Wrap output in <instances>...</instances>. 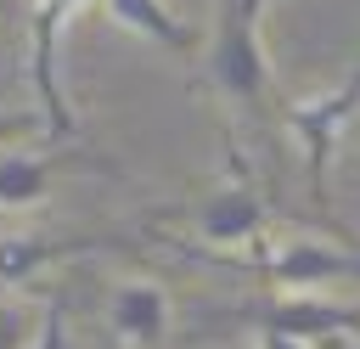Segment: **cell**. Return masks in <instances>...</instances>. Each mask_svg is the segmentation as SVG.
Returning <instances> with one entry per match:
<instances>
[{"label": "cell", "mask_w": 360, "mask_h": 349, "mask_svg": "<svg viewBox=\"0 0 360 349\" xmlns=\"http://www.w3.org/2000/svg\"><path fill=\"white\" fill-rule=\"evenodd\" d=\"M84 11V0H34L28 6V84L39 96V118H45V135L51 141H73L79 135V118L62 96V34L73 28V17Z\"/></svg>", "instance_id": "3957f363"}, {"label": "cell", "mask_w": 360, "mask_h": 349, "mask_svg": "<svg viewBox=\"0 0 360 349\" xmlns=\"http://www.w3.org/2000/svg\"><path fill=\"white\" fill-rule=\"evenodd\" d=\"M34 349H68V310H62V298L45 304V326H39Z\"/></svg>", "instance_id": "30bf717a"}, {"label": "cell", "mask_w": 360, "mask_h": 349, "mask_svg": "<svg viewBox=\"0 0 360 349\" xmlns=\"http://www.w3.org/2000/svg\"><path fill=\"white\" fill-rule=\"evenodd\" d=\"M321 349H360V343H354V338H326Z\"/></svg>", "instance_id": "7c38bea8"}, {"label": "cell", "mask_w": 360, "mask_h": 349, "mask_svg": "<svg viewBox=\"0 0 360 349\" xmlns=\"http://www.w3.org/2000/svg\"><path fill=\"white\" fill-rule=\"evenodd\" d=\"M259 349H315V343H298V338H281V332H259Z\"/></svg>", "instance_id": "8fae6325"}, {"label": "cell", "mask_w": 360, "mask_h": 349, "mask_svg": "<svg viewBox=\"0 0 360 349\" xmlns=\"http://www.w3.org/2000/svg\"><path fill=\"white\" fill-rule=\"evenodd\" d=\"M225 332H281L298 343H326V338H360V304H338L321 293H259V298H236V304H202V315L186 326V343L202 338H225Z\"/></svg>", "instance_id": "6da1fadb"}, {"label": "cell", "mask_w": 360, "mask_h": 349, "mask_svg": "<svg viewBox=\"0 0 360 349\" xmlns=\"http://www.w3.org/2000/svg\"><path fill=\"white\" fill-rule=\"evenodd\" d=\"M107 248H129V242L124 236H6L0 242V287H17L56 259H84V253H107Z\"/></svg>", "instance_id": "52a82bcc"}, {"label": "cell", "mask_w": 360, "mask_h": 349, "mask_svg": "<svg viewBox=\"0 0 360 349\" xmlns=\"http://www.w3.org/2000/svg\"><path fill=\"white\" fill-rule=\"evenodd\" d=\"M68 163H101V169H107V158H96V152H51V158L11 152V158H0V208H28V203H39V197L51 191L56 169H68Z\"/></svg>", "instance_id": "ba28073f"}, {"label": "cell", "mask_w": 360, "mask_h": 349, "mask_svg": "<svg viewBox=\"0 0 360 349\" xmlns=\"http://www.w3.org/2000/svg\"><path fill=\"white\" fill-rule=\"evenodd\" d=\"M225 186L214 191V197H202L197 203V236L202 242H214V248H259L264 242V225H270V214H264V197H259V180H253V169H248V158L236 152V141H225Z\"/></svg>", "instance_id": "277c9868"}, {"label": "cell", "mask_w": 360, "mask_h": 349, "mask_svg": "<svg viewBox=\"0 0 360 349\" xmlns=\"http://www.w3.org/2000/svg\"><path fill=\"white\" fill-rule=\"evenodd\" d=\"M264 287L276 293H321L326 281H343V276H360V253L349 248H326V242H259L253 259H248Z\"/></svg>", "instance_id": "5b68a950"}, {"label": "cell", "mask_w": 360, "mask_h": 349, "mask_svg": "<svg viewBox=\"0 0 360 349\" xmlns=\"http://www.w3.org/2000/svg\"><path fill=\"white\" fill-rule=\"evenodd\" d=\"M101 6L112 11V23H124L129 34L152 39V45L169 51V56H191V51H197V28L180 23L163 0H101Z\"/></svg>", "instance_id": "9c48e42d"}, {"label": "cell", "mask_w": 360, "mask_h": 349, "mask_svg": "<svg viewBox=\"0 0 360 349\" xmlns=\"http://www.w3.org/2000/svg\"><path fill=\"white\" fill-rule=\"evenodd\" d=\"M107 326L129 349H163L169 338V293L158 281H118L107 298Z\"/></svg>", "instance_id": "8992f818"}, {"label": "cell", "mask_w": 360, "mask_h": 349, "mask_svg": "<svg viewBox=\"0 0 360 349\" xmlns=\"http://www.w3.org/2000/svg\"><path fill=\"white\" fill-rule=\"evenodd\" d=\"M354 113H360V62H354L332 90H321V96H309V101H281V124H287L292 141L304 146L309 197H315L321 214L332 208V203H326V169H332V152H338V141H343V129H349Z\"/></svg>", "instance_id": "7a4b0ae2"}]
</instances>
